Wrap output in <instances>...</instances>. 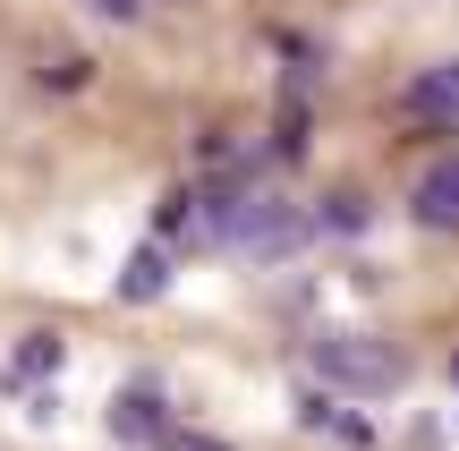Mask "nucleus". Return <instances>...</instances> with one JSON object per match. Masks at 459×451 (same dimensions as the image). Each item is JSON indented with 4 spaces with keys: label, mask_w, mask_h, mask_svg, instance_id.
I'll return each mask as SVG.
<instances>
[{
    "label": "nucleus",
    "mask_w": 459,
    "mask_h": 451,
    "mask_svg": "<svg viewBox=\"0 0 459 451\" xmlns=\"http://www.w3.org/2000/svg\"><path fill=\"white\" fill-rule=\"evenodd\" d=\"M315 375H324V392H392L409 375V358L366 333H324L315 341Z\"/></svg>",
    "instance_id": "obj_1"
},
{
    "label": "nucleus",
    "mask_w": 459,
    "mask_h": 451,
    "mask_svg": "<svg viewBox=\"0 0 459 451\" xmlns=\"http://www.w3.org/2000/svg\"><path fill=\"white\" fill-rule=\"evenodd\" d=\"M111 435L119 443H170V409H162V392L153 384H128L111 401Z\"/></svg>",
    "instance_id": "obj_2"
},
{
    "label": "nucleus",
    "mask_w": 459,
    "mask_h": 451,
    "mask_svg": "<svg viewBox=\"0 0 459 451\" xmlns=\"http://www.w3.org/2000/svg\"><path fill=\"white\" fill-rule=\"evenodd\" d=\"M409 213L426 221V230H459V162H434L426 179H417Z\"/></svg>",
    "instance_id": "obj_3"
},
{
    "label": "nucleus",
    "mask_w": 459,
    "mask_h": 451,
    "mask_svg": "<svg viewBox=\"0 0 459 451\" xmlns=\"http://www.w3.org/2000/svg\"><path fill=\"white\" fill-rule=\"evenodd\" d=\"M162 290H170V247H136L128 265H119V299H128V307L162 299Z\"/></svg>",
    "instance_id": "obj_4"
},
{
    "label": "nucleus",
    "mask_w": 459,
    "mask_h": 451,
    "mask_svg": "<svg viewBox=\"0 0 459 451\" xmlns=\"http://www.w3.org/2000/svg\"><path fill=\"white\" fill-rule=\"evenodd\" d=\"M400 111H417V119L443 111V119H459V60H451V68H426V77L400 94Z\"/></svg>",
    "instance_id": "obj_5"
},
{
    "label": "nucleus",
    "mask_w": 459,
    "mask_h": 451,
    "mask_svg": "<svg viewBox=\"0 0 459 451\" xmlns=\"http://www.w3.org/2000/svg\"><path fill=\"white\" fill-rule=\"evenodd\" d=\"M298 426H332L341 443H366V418H349L332 392H298Z\"/></svg>",
    "instance_id": "obj_6"
},
{
    "label": "nucleus",
    "mask_w": 459,
    "mask_h": 451,
    "mask_svg": "<svg viewBox=\"0 0 459 451\" xmlns=\"http://www.w3.org/2000/svg\"><path fill=\"white\" fill-rule=\"evenodd\" d=\"M60 358H68V341H60V333H26V350H17V375H26V384H34V375H60Z\"/></svg>",
    "instance_id": "obj_7"
},
{
    "label": "nucleus",
    "mask_w": 459,
    "mask_h": 451,
    "mask_svg": "<svg viewBox=\"0 0 459 451\" xmlns=\"http://www.w3.org/2000/svg\"><path fill=\"white\" fill-rule=\"evenodd\" d=\"M315 221H324V230H358L366 204H358V196H332V213H315Z\"/></svg>",
    "instance_id": "obj_8"
},
{
    "label": "nucleus",
    "mask_w": 459,
    "mask_h": 451,
    "mask_svg": "<svg viewBox=\"0 0 459 451\" xmlns=\"http://www.w3.org/2000/svg\"><path fill=\"white\" fill-rule=\"evenodd\" d=\"M162 451H230V443H204V435H179V426H170V443Z\"/></svg>",
    "instance_id": "obj_9"
},
{
    "label": "nucleus",
    "mask_w": 459,
    "mask_h": 451,
    "mask_svg": "<svg viewBox=\"0 0 459 451\" xmlns=\"http://www.w3.org/2000/svg\"><path fill=\"white\" fill-rule=\"evenodd\" d=\"M94 9H102V17H136L145 0H94Z\"/></svg>",
    "instance_id": "obj_10"
}]
</instances>
